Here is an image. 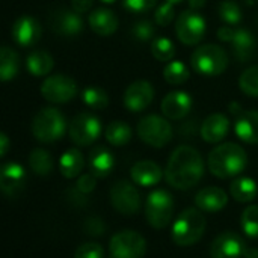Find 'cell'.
Instances as JSON below:
<instances>
[{
	"mask_svg": "<svg viewBox=\"0 0 258 258\" xmlns=\"http://www.w3.org/2000/svg\"><path fill=\"white\" fill-rule=\"evenodd\" d=\"M204 175L203 156L189 145L175 148L168 160L165 178L169 186L177 190H189L195 187Z\"/></svg>",
	"mask_w": 258,
	"mask_h": 258,
	"instance_id": "6da1fadb",
	"label": "cell"
},
{
	"mask_svg": "<svg viewBox=\"0 0 258 258\" xmlns=\"http://www.w3.org/2000/svg\"><path fill=\"white\" fill-rule=\"evenodd\" d=\"M207 165L215 177L230 178L245 171L248 165V156L240 145L234 142H227L218 145L210 151Z\"/></svg>",
	"mask_w": 258,
	"mask_h": 258,
	"instance_id": "7a4b0ae2",
	"label": "cell"
},
{
	"mask_svg": "<svg viewBox=\"0 0 258 258\" xmlns=\"http://www.w3.org/2000/svg\"><path fill=\"white\" fill-rule=\"evenodd\" d=\"M206 218L203 212L197 207H189L184 212H181L177 218V221L172 225V240L178 246H192L197 242L201 240L204 231H206Z\"/></svg>",
	"mask_w": 258,
	"mask_h": 258,
	"instance_id": "3957f363",
	"label": "cell"
},
{
	"mask_svg": "<svg viewBox=\"0 0 258 258\" xmlns=\"http://www.w3.org/2000/svg\"><path fill=\"white\" fill-rule=\"evenodd\" d=\"M65 132V116L56 107H42L32 119V135L42 144L59 141Z\"/></svg>",
	"mask_w": 258,
	"mask_h": 258,
	"instance_id": "277c9868",
	"label": "cell"
},
{
	"mask_svg": "<svg viewBox=\"0 0 258 258\" xmlns=\"http://www.w3.org/2000/svg\"><path fill=\"white\" fill-rule=\"evenodd\" d=\"M190 63L194 71L201 76H221L228 67V54L221 45L206 44L192 53Z\"/></svg>",
	"mask_w": 258,
	"mask_h": 258,
	"instance_id": "5b68a950",
	"label": "cell"
},
{
	"mask_svg": "<svg viewBox=\"0 0 258 258\" xmlns=\"http://www.w3.org/2000/svg\"><path fill=\"white\" fill-rule=\"evenodd\" d=\"M174 215V200L172 195L166 190L157 189L151 192L145 203V218L150 227L154 230L166 228Z\"/></svg>",
	"mask_w": 258,
	"mask_h": 258,
	"instance_id": "8992f818",
	"label": "cell"
},
{
	"mask_svg": "<svg viewBox=\"0 0 258 258\" xmlns=\"http://www.w3.org/2000/svg\"><path fill=\"white\" fill-rule=\"evenodd\" d=\"M138 136L142 142L154 148H163L172 139V125L168 118L159 115H147L144 116L136 127Z\"/></svg>",
	"mask_w": 258,
	"mask_h": 258,
	"instance_id": "52a82bcc",
	"label": "cell"
},
{
	"mask_svg": "<svg viewBox=\"0 0 258 258\" xmlns=\"http://www.w3.org/2000/svg\"><path fill=\"white\" fill-rule=\"evenodd\" d=\"M41 94L50 103L63 104L77 95V83L67 74H51L41 83Z\"/></svg>",
	"mask_w": 258,
	"mask_h": 258,
	"instance_id": "ba28073f",
	"label": "cell"
},
{
	"mask_svg": "<svg viewBox=\"0 0 258 258\" xmlns=\"http://www.w3.org/2000/svg\"><path fill=\"white\" fill-rule=\"evenodd\" d=\"M68 135L70 139L79 147L92 145L101 135V122L95 115L89 112H82L76 115L70 122Z\"/></svg>",
	"mask_w": 258,
	"mask_h": 258,
	"instance_id": "9c48e42d",
	"label": "cell"
},
{
	"mask_svg": "<svg viewBox=\"0 0 258 258\" xmlns=\"http://www.w3.org/2000/svg\"><path fill=\"white\" fill-rule=\"evenodd\" d=\"M206 30V18L194 9L183 11L175 20V33L178 39L186 45H195L201 42Z\"/></svg>",
	"mask_w": 258,
	"mask_h": 258,
	"instance_id": "30bf717a",
	"label": "cell"
},
{
	"mask_svg": "<svg viewBox=\"0 0 258 258\" xmlns=\"http://www.w3.org/2000/svg\"><path fill=\"white\" fill-rule=\"evenodd\" d=\"M109 251L112 258H142L147 252V242L139 233L125 230L112 236Z\"/></svg>",
	"mask_w": 258,
	"mask_h": 258,
	"instance_id": "8fae6325",
	"label": "cell"
},
{
	"mask_svg": "<svg viewBox=\"0 0 258 258\" xmlns=\"http://www.w3.org/2000/svg\"><path fill=\"white\" fill-rule=\"evenodd\" d=\"M109 198H110L112 207L121 215L132 216L141 210V204H142L141 195L130 181H125V180L116 181L110 187Z\"/></svg>",
	"mask_w": 258,
	"mask_h": 258,
	"instance_id": "7c38bea8",
	"label": "cell"
},
{
	"mask_svg": "<svg viewBox=\"0 0 258 258\" xmlns=\"http://www.w3.org/2000/svg\"><path fill=\"white\" fill-rule=\"evenodd\" d=\"M50 29L60 36L73 38L82 33L83 30V18L82 14L76 12L74 9L59 8L50 12L48 15Z\"/></svg>",
	"mask_w": 258,
	"mask_h": 258,
	"instance_id": "4fadbf2b",
	"label": "cell"
},
{
	"mask_svg": "<svg viewBox=\"0 0 258 258\" xmlns=\"http://www.w3.org/2000/svg\"><path fill=\"white\" fill-rule=\"evenodd\" d=\"M248 248L243 237L233 231L219 234L210 245L212 258H243L245 249Z\"/></svg>",
	"mask_w": 258,
	"mask_h": 258,
	"instance_id": "5bb4252c",
	"label": "cell"
},
{
	"mask_svg": "<svg viewBox=\"0 0 258 258\" xmlns=\"http://www.w3.org/2000/svg\"><path fill=\"white\" fill-rule=\"evenodd\" d=\"M154 98V88L147 80H136L124 92V106L130 112L145 110Z\"/></svg>",
	"mask_w": 258,
	"mask_h": 258,
	"instance_id": "9a60e30c",
	"label": "cell"
},
{
	"mask_svg": "<svg viewBox=\"0 0 258 258\" xmlns=\"http://www.w3.org/2000/svg\"><path fill=\"white\" fill-rule=\"evenodd\" d=\"M26 169L17 162H8L0 169V189L6 197H17L26 186Z\"/></svg>",
	"mask_w": 258,
	"mask_h": 258,
	"instance_id": "2e32d148",
	"label": "cell"
},
{
	"mask_svg": "<svg viewBox=\"0 0 258 258\" xmlns=\"http://www.w3.org/2000/svg\"><path fill=\"white\" fill-rule=\"evenodd\" d=\"M11 35L20 47H33L41 39L42 29L36 18L24 15L14 23Z\"/></svg>",
	"mask_w": 258,
	"mask_h": 258,
	"instance_id": "e0dca14e",
	"label": "cell"
},
{
	"mask_svg": "<svg viewBox=\"0 0 258 258\" xmlns=\"http://www.w3.org/2000/svg\"><path fill=\"white\" fill-rule=\"evenodd\" d=\"M192 104H194L192 97L187 92L174 91L165 95V98L162 100L160 109L165 118L178 121L189 115V112L192 110Z\"/></svg>",
	"mask_w": 258,
	"mask_h": 258,
	"instance_id": "ac0fdd59",
	"label": "cell"
},
{
	"mask_svg": "<svg viewBox=\"0 0 258 258\" xmlns=\"http://www.w3.org/2000/svg\"><path fill=\"white\" fill-rule=\"evenodd\" d=\"M230 130V119L224 113H212L204 119L200 127V135L203 141L209 144L221 142Z\"/></svg>",
	"mask_w": 258,
	"mask_h": 258,
	"instance_id": "d6986e66",
	"label": "cell"
},
{
	"mask_svg": "<svg viewBox=\"0 0 258 258\" xmlns=\"http://www.w3.org/2000/svg\"><path fill=\"white\" fill-rule=\"evenodd\" d=\"M228 203V195L216 186H209L201 189L195 195V204L201 212L206 213H218L225 209Z\"/></svg>",
	"mask_w": 258,
	"mask_h": 258,
	"instance_id": "ffe728a7",
	"label": "cell"
},
{
	"mask_svg": "<svg viewBox=\"0 0 258 258\" xmlns=\"http://www.w3.org/2000/svg\"><path fill=\"white\" fill-rule=\"evenodd\" d=\"M163 175L165 174H163L162 168L153 160H141V162L135 163L133 168L130 169V177H132L133 183H136L138 186H142V187L156 186L162 180Z\"/></svg>",
	"mask_w": 258,
	"mask_h": 258,
	"instance_id": "44dd1931",
	"label": "cell"
},
{
	"mask_svg": "<svg viewBox=\"0 0 258 258\" xmlns=\"http://www.w3.org/2000/svg\"><path fill=\"white\" fill-rule=\"evenodd\" d=\"M234 132L237 138L251 145L258 144V110H242L236 116Z\"/></svg>",
	"mask_w": 258,
	"mask_h": 258,
	"instance_id": "7402d4cb",
	"label": "cell"
},
{
	"mask_svg": "<svg viewBox=\"0 0 258 258\" xmlns=\"http://www.w3.org/2000/svg\"><path fill=\"white\" fill-rule=\"evenodd\" d=\"M88 24L92 29L94 33L100 36H109L113 35L118 29V17L113 11L107 8H97L92 12H89Z\"/></svg>",
	"mask_w": 258,
	"mask_h": 258,
	"instance_id": "603a6c76",
	"label": "cell"
},
{
	"mask_svg": "<svg viewBox=\"0 0 258 258\" xmlns=\"http://www.w3.org/2000/svg\"><path fill=\"white\" fill-rule=\"evenodd\" d=\"M88 165H89L91 172L97 178H104L112 172L115 166V159H113V154L106 147L98 145L91 150L88 156Z\"/></svg>",
	"mask_w": 258,
	"mask_h": 258,
	"instance_id": "cb8c5ba5",
	"label": "cell"
},
{
	"mask_svg": "<svg viewBox=\"0 0 258 258\" xmlns=\"http://www.w3.org/2000/svg\"><path fill=\"white\" fill-rule=\"evenodd\" d=\"M233 51L239 62H248L255 48V36L248 29H239L236 27V33L233 36Z\"/></svg>",
	"mask_w": 258,
	"mask_h": 258,
	"instance_id": "d4e9b609",
	"label": "cell"
},
{
	"mask_svg": "<svg viewBox=\"0 0 258 258\" xmlns=\"http://www.w3.org/2000/svg\"><path fill=\"white\" fill-rule=\"evenodd\" d=\"M53 65L54 62H53L51 54L44 50H33L26 59L27 71L35 77L48 76V73H51L53 70Z\"/></svg>",
	"mask_w": 258,
	"mask_h": 258,
	"instance_id": "484cf974",
	"label": "cell"
},
{
	"mask_svg": "<svg viewBox=\"0 0 258 258\" xmlns=\"http://www.w3.org/2000/svg\"><path fill=\"white\" fill-rule=\"evenodd\" d=\"M83 166H85V159H83V154L77 148H70L60 156L59 169L65 178H74L80 175Z\"/></svg>",
	"mask_w": 258,
	"mask_h": 258,
	"instance_id": "4316f807",
	"label": "cell"
},
{
	"mask_svg": "<svg viewBox=\"0 0 258 258\" xmlns=\"http://www.w3.org/2000/svg\"><path fill=\"white\" fill-rule=\"evenodd\" d=\"M20 71V56L11 47L3 45L0 50V79L3 82L12 80Z\"/></svg>",
	"mask_w": 258,
	"mask_h": 258,
	"instance_id": "83f0119b",
	"label": "cell"
},
{
	"mask_svg": "<svg viewBox=\"0 0 258 258\" xmlns=\"http://www.w3.org/2000/svg\"><path fill=\"white\" fill-rule=\"evenodd\" d=\"M230 194L237 203H251L258 194L257 183L249 177H239L231 183Z\"/></svg>",
	"mask_w": 258,
	"mask_h": 258,
	"instance_id": "f1b7e54d",
	"label": "cell"
},
{
	"mask_svg": "<svg viewBox=\"0 0 258 258\" xmlns=\"http://www.w3.org/2000/svg\"><path fill=\"white\" fill-rule=\"evenodd\" d=\"M106 141L113 147H124L132 139V128L124 121H112L104 132Z\"/></svg>",
	"mask_w": 258,
	"mask_h": 258,
	"instance_id": "f546056e",
	"label": "cell"
},
{
	"mask_svg": "<svg viewBox=\"0 0 258 258\" xmlns=\"http://www.w3.org/2000/svg\"><path fill=\"white\" fill-rule=\"evenodd\" d=\"M29 166L36 175L47 177L53 171V157L48 151L42 148H35L29 156Z\"/></svg>",
	"mask_w": 258,
	"mask_h": 258,
	"instance_id": "4dcf8cb0",
	"label": "cell"
},
{
	"mask_svg": "<svg viewBox=\"0 0 258 258\" xmlns=\"http://www.w3.org/2000/svg\"><path fill=\"white\" fill-rule=\"evenodd\" d=\"M82 101L92 110H103L109 106V95L98 86H88L82 91Z\"/></svg>",
	"mask_w": 258,
	"mask_h": 258,
	"instance_id": "1f68e13d",
	"label": "cell"
},
{
	"mask_svg": "<svg viewBox=\"0 0 258 258\" xmlns=\"http://www.w3.org/2000/svg\"><path fill=\"white\" fill-rule=\"evenodd\" d=\"M163 77L169 85L177 86V85H183L189 80L190 71L186 67V63H183L180 60H171L163 68Z\"/></svg>",
	"mask_w": 258,
	"mask_h": 258,
	"instance_id": "d6a6232c",
	"label": "cell"
},
{
	"mask_svg": "<svg viewBox=\"0 0 258 258\" xmlns=\"http://www.w3.org/2000/svg\"><path fill=\"white\" fill-rule=\"evenodd\" d=\"M151 54L160 62H171L175 56V45L169 38L157 36L151 41Z\"/></svg>",
	"mask_w": 258,
	"mask_h": 258,
	"instance_id": "836d02e7",
	"label": "cell"
},
{
	"mask_svg": "<svg viewBox=\"0 0 258 258\" xmlns=\"http://www.w3.org/2000/svg\"><path fill=\"white\" fill-rule=\"evenodd\" d=\"M218 14L221 20L228 26H237L243 18L240 6L234 0H222L218 6Z\"/></svg>",
	"mask_w": 258,
	"mask_h": 258,
	"instance_id": "e575fe53",
	"label": "cell"
},
{
	"mask_svg": "<svg viewBox=\"0 0 258 258\" xmlns=\"http://www.w3.org/2000/svg\"><path fill=\"white\" fill-rule=\"evenodd\" d=\"M239 88L248 97L258 98V65L249 67L239 77Z\"/></svg>",
	"mask_w": 258,
	"mask_h": 258,
	"instance_id": "d590c367",
	"label": "cell"
},
{
	"mask_svg": "<svg viewBox=\"0 0 258 258\" xmlns=\"http://www.w3.org/2000/svg\"><path fill=\"white\" fill-rule=\"evenodd\" d=\"M240 225L245 236L255 239L258 237V206H249L240 216Z\"/></svg>",
	"mask_w": 258,
	"mask_h": 258,
	"instance_id": "8d00e7d4",
	"label": "cell"
},
{
	"mask_svg": "<svg viewBox=\"0 0 258 258\" xmlns=\"http://www.w3.org/2000/svg\"><path fill=\"white\" fill-rule=\"evenodd\" d=\"M154 33H156V27H154V23L150 20H141L135 23V26L132 27V35L135 36V39L141 42L151 41Z\"/></svg>",
	"mask_w": 258,
	"mask_h": 258,
	"instance_id": "74e56055",
	"label": "cell"
},
{
	"mask_svg": "<svg viewBox=\"0 0 258 258\" xmlns=\"http://www.w3.org/2000/svg\"><path fill=\"white\" fill-rule=\"evenodd\" d=\"M175 18V9H174V5L172 3H162L157 6L156 12H154V21L156 24L162 26V27H166L168 24H171Z\"/></svg>",
	"mask_w": 258,
	"mask_h": 258,
	"instance_id": "f35d334b",
	"label": "cell"
},
{
	"mask_svg": "<svg viewBox=\"0 0 258 258\" xmlns=\"http://www.w3.org/2000/svg\"><path fill=\"white\" fill-rule=\"evenodd\" d=\"M104 257V249L101 245L89 242L83 243L76 249L74 258H103Z\"/></svg>",
	"mask_w": 258,
	"mask_h": 258,
	"instance_id": "ab89813d",
	"label": "cell"
},
{
	"mask_svg": "<svg viewBox=\"0 0 258 258\" xmlns=\"http://www.w3.org/2000/svg\"><path fill=\"white\" fill-rule=\"evenodd\" d=\"M156 3H157V0H122L124 9L132 14L150 12L156 6Z\"/></svg>",
	"mask_w": 258,
	"mask_h": 258,
	"instance_id": "60d3db41",
	"label": "cell"
},
{
	"mask_svg": "<svg viewBox=\"0 0 258 258\" xmlns=\"http://www.w3.org/2000/svg\"><path fill=\"white\" fill-rule=\"evenodd\" d=\"M83 230H85V233H86L89 237H100V236L104 234L106 227H104V222H103L100 218L92 216V218H88V219L85 221Z\"/></svg>",
	"mask_w": 258,
	"mask_h": 258,
	"instance_id": "b9f144b4",
	"label": "cell"
},
{
	"mask_svg": "<svg viewBox=\"0 0 258 258\" xmlns=\"http://www.w3.org/2000/svg\"><path fill=\"white\" fill-rule=\"evenodd\" d=\"M95 186H97V177L92 172H88V174L80 175V178L77 180L76 189L82 192L83 195H88L95 189Z\"/></svg>",
	"mask_w": 258,
	"mask_h": 258,
	"instance_id": "7bdbcfd3",
	"label": "cell"
},
{
	"mask_svg": "<svg viewBox=\"0 0 258 258\" xmlns=\"http://www.w3.org/2000/svg\"><path fill=\"white\" fill-rule=\"evenodd\" d=\"M236 33V29L234 26H228V24H224L218 29V38L224 42H231L233 41V36Z\"/></svg>",
	"mask_w": 258,
	"mask_h": 258,
	"instance_id": "ee69618b",
	"label": "cell"
},
{
	"mask_svg": "<svg viewBox=\"0 0 258 258\" xmlns=\"http://www.w3.org/2000/svg\"><path fill=\"white\" fill-rule=\"evenodd\" d=\"M92 5H94V0H71V8L79 14L89 12Z\"/></svg>",
	"mask_w": 258,
	"mask_h": 258,
	"instance_id": "f6af8a7d",
	"label": "cell"
},
{
	"mask_svg": "<svg viewBox=\"0 0 258 258\" xmlns=\"http://www.w3.org/2000/svg\"><path fill=\"white\" fill-rule=\"evenodd\" d=\"M9 148V139L6 133H0V157H5Z\"/></svg>",
	"mask_w": 258,
	"mask_h": 258,
	"instance_id": "bcb514c9",
	"label": "cell"
},
{
	"mask_svg": "<svg viewBox=\"0 0 258 258\" xmlns=\"http://www.w3.org/2000/svg\"><path fill=\"white\" fill-rule=\"evenodd\" d=\"M187 2H189V6H190L194 11H198V9H201V8L206 6V2H207V0H187Z\"/></svg>",
	"mask_w": 258,
	"mask_h": 258,
	"instance_id": "7dc6e473",
	"label": "cell"
},
{
	"mask_svg": "<svg viewBox=\"0 0 258 258\" xmlns=\"http://www.w3.org/2000/svg\"><path fill=\"white\" fill-rule=\"evenodd\" d=\"M243 258H258V249L257 248H251V246H248V248L245 249Z\"/></svg>",
	"mask_w": 258,
	"mask_h": 258,
	"instance_id": "c3c4849f",
	"label": "cell"
},
{
	"mask_svg": "<svg viewBox=\"0 0 258 258\" xmlns=\"http://www.w3.org/2000/svg\"><path fill=\"white\" fill-rule=\"evenodd\" d=\"M228 107H230V112H231L233 115H236V116L243 110V107H242L239 103H234V101H233V103H230V106H228Z\"/></svg>",
	"mask_w": 258,
	"mask_h": 258,
	"instance_id": "681fc988",
	"label": "cell"
},
{
	"mask_svg": "<svg viewBox=\"0 0 258 258\" xmlns=\"http://www.w3.org/2000/svg\"><path fill=\"white\" fill-rule=\"evenodd\" d=\"M98 2H101V3H106V5H112V3H115L116 0H98Z\"/></svg>",
	"mask_w": 258,
	"mask_h": 258,
	"instance_id": "f907efd6",
	"label": "cell"
},
{
	"mask_svg": "<svg viewBox=\"0 0 258 258\" xmlns=\"http://www.w3.org/2000/svg\"><path fill=\"white\" fill-rule=\"evenodd\" d=\"M165 2H168V3H172V5H178V3H181L183 0H165Z\"/></svg>",
	"mask_w": 258,
	"mask_h": 258,
	"instance_id": "816d5d0a",
	"label": "cell"
}]
</instances>
